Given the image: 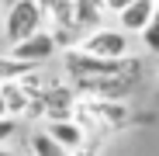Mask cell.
<instances>
[{
  "label": "cell",
  "instance_id": "cell-4",
  "mask_svg": "<svg viewBox=\"0 0 159 156\" xmlns=\"http://www.w3.org/2000/svg\"><path fill=\"white\" fill-rule=\"evenodd\" d=\"M7 52L17 56V59H24V63H31V66H45L48 59H56L59 52H62V45H59V38H56L52 28H42V31H35L28 38L7 45Z\"/></svg>",
  "mask_w": 159,
  "mask_h": 156
},
{
  "label": "cell",
  "instance_id": "cell-2",
  "mask_svg": "<svg viewBox=\"0 0 159 156\" xmlns=\"http://www.w3.org/2000/svg\"><path fill=\"white\" fill-rule=\"evenodd\" d=\"M45 24H48V21H45V11H42L38 0H11V7H7V14H4V42L14 45V42H21V38L42 31Z\"/></svg>",
  "mask_w": 159,
  "mask_h": 156
},
{
  "label": "cell",
  "instance_id": "cell-6",
  "mask_svg": "<svg viewBox=\"0 0 159 156\" xmlns=\"http://www.w3.org/2000/svg\"><path fill=\"white\" fill-rule=\"evenodd\" d=\"M107 0H73V24L80 35H87L93 28H100L107 21Z\"/></svg>",
  "mask_w": 159,
  "mask_h": 156
},
{
  "label": "cell",
  "instance_id": "cell-8",
  "mask_svg": "<svg viewBox=\"0 0 159 156\" xmlns=\"http://www.w3.org/2000/svg\"><path fill=\"white\" fill-rule=\"evenodd\" d=\"M0 87H4V97H7V111L14 118H21V121H28V115L35 108V94L24 87L21 80H7V83H0Z\"/></svg>",
  "mask_w": 159,
  "mask_h": 156
},
{
  "label": "cell",
  "instance_id": "cell-10",
  "mask_svg": "<svg viewBox=\"0 0 159 156\" xmlns=\"http://www.w3.org/2000/svg\"><path fill=\"white\" fill-rule=\"evenodd\" d=\"M31 69H38V66H31V63H24V59L11 56V52H0V83H7V80H21V76H28Z\"/></svg>",
  "mask_w": 159,
  "mask_h": 156
},
{
  "label": "cell",
  "instance_id": "cell-12",
  "mask_svg": "<svg viewBox=\"0 0 159 156\" xmlns=\"http://www.w3.org/2000/svg\"><path fill=\"white\" fill-rule=\"evenodd\" d=\"M17 128H21V118H14V115H4V118H0V146H7V142L17 135Z\"/></svg>",
  "mask_w": 159,
  "mask_h": 156
},
{
  "label": "cell",
  "instance_id": "cell-9",
  "mask_svg": "<svg viewBox=\"0 0 159 156\" xmlns=\"http://www.w3.org/2000/svg\"><path fill=\"white\" fill-rule=\"evenodd\" d=\"M28 153H31V156H73V149H66L56 135L45 132V125L35 128V132L28 135Z\"/></svg>",
  "mask_w": 159,
  "mask_h": 156
},
{
  "label": "cell",
  "instance_id": "cell-11",
  "mask_svg": "<svg viewBox=\"0 0 159 156\" xmlns=\"http://www.w3.org/2000/svg\"><path fill=\"white\" fill-rule=\"evenodd\" d=\"M142 45H145V52H156L159 56V7H156V14H152V21L142 28Z\"/></svg>",
  "mask_w": 159,
  "mask_h": 156
},
{
  "label": "cell",
  "instance_id": "cell-1",
  "mask_svg": "<svg viewBox=\"0 0 159 156\" xmlns=\"http://www.w3.org/2000/svg\"><path fill=\"white\" fill-rule=\"evenodd\" d=\"M73 115H76V121L83 125L90 135H111V132H118V128H125L128 118H131L125 101H114V97H90V94H76Z\"/></svg>",
  "mask_w": 159,
  "mask_h": 156
},
{
  "label": "cell",
  "instance_id": "cell-17",
  "mask_svg": "<svg viewBox=\"0 0 159 156\" xmlns=\"http://www.w3.org/2000/svg\"><path fill=\"white\" fill-rule=\"evenodd\" d=\"M0 38H4V17H0Z\"/></svg>",
  "mask_w": 159,
  "mask_h": 156
},
{
  "label": "cell",
  "instance_id": "cell-18",
  "mask_svg": "<svg viewBox=\"0 0 159 156\" xmlns=\"http://www.w3.org/2000/svg\"><path fill=\"white\" fill-rule=\"evenodd\" d=\"M28 156H31V153H28Z\"/></svg>",
  "mask_w": 159,
  "mask_h": 156
},
{
  "label": "cell",
  "instance_id": "cell-14",
  "mask_svg": "<svg viewBox=\"0 0 159 156\" xmlns=\"http://www.w3.org/2000/svg\"><path fill=\"white\" fill-rule=\"evenodd\" d=\"M128 4H131V0H107V11H111V14H118V11H125Z\"/></svg>",
  "mask_w": 159,
  "mask_h": 156
},
{
  "label": "cell",
  "instance_id": "cell-7",
  "mask_svg": "<svg viewBox=\"0 0 159 156\" xmlns=\"http://www.w3.org/2000/svg\"><path fill=\"white\" fill-rule=\"evenodd\" d=\"M156 7H159V0H131V4H128L125 11H118L114 17H118V24H121L125 31H131V35H142V28L152 21Z\"/></svg>",
  "mask_w": 159,
  "mask_h": 156
},
{
  "label": "cell",
  "instance_id": "cell-3",
  "mask_svg": "<svg viewBox=\"0 0 159 156\" xmlns=\"http://www.w3.org/2000/svg\"><path fill=\"white\" fill-rule=\"evenodd\" d=\"M73 49L90 52V56H104V59H121V56H131V31H125L121 24H118V28L100 24V28L80 35Z\"/></svg>",
  "mask_w": 159,
  "mask_h": 156
},
{
  "label": "cell",
  "instance_id": "cell-13",
  "mask_svg": "<svg viewBox=\"0 0 159 156\" xmlns=\"http://www.w3.org/2000/svg\"><path fill=\"white\" fill-rule=\"evenodd\" d=\"M73 156H97V146H93V142H87V146L73 149Z\"/></svg>",
  "mask_w": 159,
  "mask_h": 156
},
{
  "label": "cell",
  "instance_id": "cell-16",
  "mask_svg": "<svg viewBox=\"0 0 159 156\" xmlns=\"http://www.w3.org/2000/svg\"><path fill=\"white\" fill-rule=\"evenodd\" d=\"M4 115H11V111H7V97H4V87H0V118H4Z\"/></svg>",
  "mask_w": 159,
  "mask_h": 156
},
{
  "label": "cell",
  "instance_id": "cell-15",
  "mask_svg": "<svg viewBox=\"0 0 159 156\" xmlns=\"http://www.w3.org/2000/svg\"><path fill=\"white\" fill-rule=\"evenodd\" d=\"M0 156H28V153H17V149H11V142H7V146H0Z\"/></svg>",
  "mask_w": 159,
  "mask_h": 156
},
{
  "label": "cell",
  "instance_id": "cell-5",
  "mask_svg": "<svg viewBox=\"0 0 159 156\" xmlns=\"http://www.w3.org/2000/svg\"><path fill=\"white\" fill-rule=\"evenodd\" d=\"M45 132L56 135L66 149H80V146L90 142V132L76 121V115H69V118H48V121H45Z\"/></svg>",
  "mask_w": 159,
  "mask_h": 156
}]
</instances>
